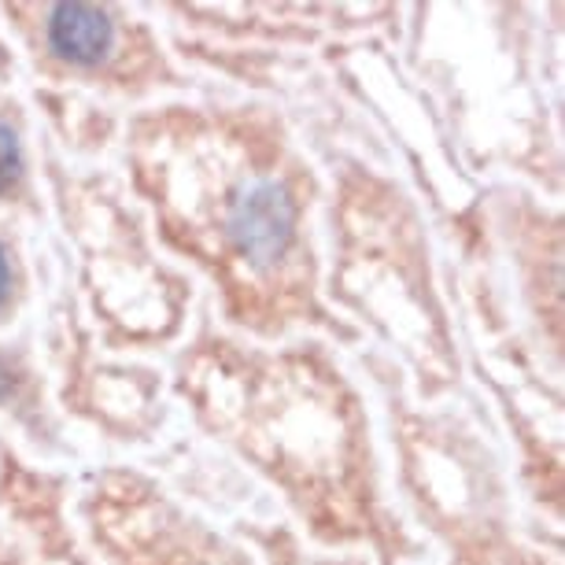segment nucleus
<instances>
[{"label":"nucleus","mask_w":565,"mask_h":565,"mask_svg":"<svg viewBox=\"0 0 565 565\" xmlns=\"http://www.w3.org/2000/svg\"><path fill=\"white\" fill-rule=\"evenodd\" d=\"M23 292H26L23 263H19L15 244L8 241V233H0V322H8L15 315Z\"/></svg>","instance_id":"obj_10"},{"label":"nucleus","mask_w":565,"mask_h":565,"mask_svg":"<svg viewBox=\"0 0 565 565\" xmlns=\"http://www.w3.org/2000/svg\"><path fill=\"white\" fill-rule=\"evenodd\" d=\"M126 167L170 252L200 266L222 318L252 337L296 329L355 344L322 300L315 167L263 104H167L126 126Z\"/></svg>","instance_id":"obj_1"},{"label":"nucleus","mask_w":565,"mask_h":565,"mask_svg":"<svg viewBox=\"0 0 565 565\" xmlns=\"http://www.w3.org/2000/svg\"><path fill=\"white\" fill-rule=\"evenodd\" d=\"M0 565H26V558L23 554H15L4 540H0Z\"/></svg>","instance_id":"obj_11"},{"label":"nucleus","mask_w":565,"mask_h":565,"mask_svg":"<svg viewBox=\"0 0 565 565\" xmlns=\"http://www.w3.org/2000/svg\"><path fill=\"white\" fill-rule=\"evenodd\" d=\"M78 514L104 565H259L237 540L134 466L100 469Z\"/></svg>","instance_id":"obj_6"},{"label":"nucleus","mask_w":565,"mask_h":565,"mask_svg":"<svg viewBox=\"0 0 565 565\" xmlns=\"http://www.w3.org/2000/svg\"><path fill=\"white\" fill-rule=\"evenodd\" d=\"M244 540H252L255 547H259V558L266 565H370V558H362V554L303 547L300 536L285 525H270V529L252 525V529H244Z\"/></svg>","instance_id":"obj_8"},{"label":"nucleus","mask_w":565,"mask_h":565,"mask_svg":"<svg viewBox=\"0 0 565 565\" xmlns=\"http://www.w3.org/2000/svg\"><path fill=\"white\" fill-rule=\"evenodd\" d=\"M333 226V300L362 315V322L407 359L425 399L444 396L458 381V348L433 281L418 211L396 181L348 163L340 167Z\"/></svg>","instance_id":"obj_3"},{"label":"nucleus","mask_w":565,"mask_h":565,"mask_svg":"<svg viewBox=\"0 0 565 565\" xmlns=\"http://www.w3.org/2000/svg\"><path fill=\"white\" fill-rule=\"evenodd\" d=\"M30 200V163L23 111L15 100L0 97V204H26Z\"/></svg>","instance_id":"obj_7"},{"label":"nucleus","mask_w":565,"mask_h":565,"mask_svg":"<svg viewBox=\"0 0 565 565\" xmlns=\"http://www.w3.org/2000/svg\"><path fill=\"white\" fill-rule=\"evenodd\" d=\"M0 12L34 67L52 82L119 97H152L189 85L163 56L156 30L119 4H4Z\"/></svg>","instance_id":"obj_5"},{"label":"nucleus","mask_w":565,"mask_h":565,"mask_svg":"<svg viewBox=\"0 0 565 565\" xmlns=\"http://www.w3.org/2000/svg\"><path fill=\"white\" fill-rule=\"evenodd\" d=\"M370 370L385 388L392 444L399 455V488L422 529L444 543L451 565H547L518 529L503 466L488 444L455 414L414 411L396 366L373 355Z\"/></svg>","instance_id":"obj_4"},{"label":"nucleus","mask_w":565,"mask_h":565,"mask_svg":"<svg viewBox=\"0 0 565 565\" xmlns=\"http://www.w3.org/2000/svg\"><path fill=\"white\" fill-rule=\"evenodd\" d=\"M38 407V381L23 355L0 344V411Z\"/></svg>","instance_id":"obj_9"},{"label":"nucleus","mask_w":565,"mask_h":565,"mask_svg":"<svg viewBox=\"0 0 565 565\" xmlns=\"http://www.w3.org/2000/svg\"><path fill=\"white\" fill-rule=\"evenodd\" d=\"M178 396L204 429L263 473L318 547L414 558L381 488L362 392L322 340L259 348L204 326L178 355Z\"/></svg>","instance_id":"obj_2"}]
</instances>
